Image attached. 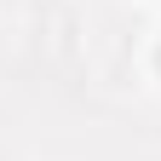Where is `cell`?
I'll list each match as a JSON object with an SVG mask.
<instances>
[{"instance_id":"obj_1","label":"cell","mask_w":161,"mask_h":161,"mask_svg":"<svg viewBox=\"0 0 161 161\" xmlns=\"http://www.w3.org/2000/svg\"><path fill=\"white\" fill-rule=\"evenodd\" d=\"M155 69H161V46H155Z\"/></svg>"}]
</instances>
